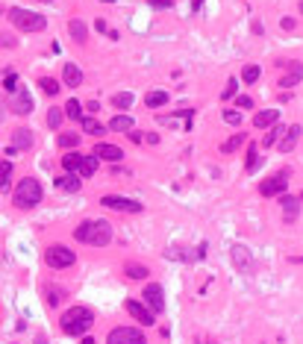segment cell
<instances>
[{
    "instance_id": "ab89813d",
    "label": "cell",
    "mask_w": 303,
    "mask_h": 344,
    "mask_svg": "<svg viewBox=\"0 0 303 344\" xmlns=\"http://www.w3.org/2000/svg\"><path fill=\"white\" fill-rule=\"evenodd\" d=\"M224 121H227V124H233V127H239V124H242V115H239V112H233V109H224Z\"/></svg>"
},
{
    "instance_id": "f5cc1de1",
    "label": "cell",
    "mask_w": 303,
    "mask_h": 344,
    "mask_svg": "<svg viewBox=\"0 0 303 344\" xmlns=\"http://www.w3.org/2000/svg\"><path fill=\"white\" fill-rule=\"evenodd\" d=\"M38 3H53V0H38Z\"/></svg>"
},
{
    "instance_id": "5bb4252c",
    "label": "cell",
    "mask_w": 303,
    "mask_h": 344,
    "mask_svg": "<svg viewBox=\"0 0 303 344\" xmlns=\"http://www.w3.org/2000/svg\"><path fill=\"white\" fill-rule=\"evenodd\" d=\"M301 132H303V127H301V124H292V127H286V132H283V138L277 141V147H280V153H292V150H295V144L301 141Z\"/></svg>"
},
{
    "instance_id": "83f0119b",
    "label": "cell",
    "mask_w": 303,
    "mask_h": 344,
    "mask_svg": "<svg viewBox=\"0 0 303 344\" xmlns=\"http://www.w3.org/2000/svg\"><path fill=\"white\" fill-rule=\"evenodd\" d=\"M259 77H262V68H259V65H245V68H242V79H245L248 85H253Z\"/></svg>"
},
{
    "instance_id": "7dc6e473",
    "label": "cell",
    "mask_w": 303,
    "mask_h": 344,
    "mask_svg": "<svg viewBox=\"0 0 303 344\" xmlns=\"http://www.w3.org/2000/svg\"><path fill=\"white\" fill-rule=\"evenodd\" d=\"M295 24H298L295 18H283V29H295Z\"/></svg>"
},
{
    "instance_id": "bcb514c9",
    "label": "cell",
    "mask_w": 303,
    "mask_h": 344,
    "mask_svg": "<svg viewBox=\"0 0 303 344\" xmlns=\"http://www.w3.org/2000/svg\"><path fill=\"white\" fill-rule=\"evenodd\" d=\"M144 141H147V144H159V135H156V132H144Z\"/></svg>"
},
{
    "instance_id": "484cf974",
    "label": "cell",
    "mask_w": 303,
    "mask_h": 344,
    "mask_svg": "<svg viewBox=\"0 0 303 344\" xmlns=\"http://www.w3.org/2000/svg\"><path fill=\"white\" fill-rule=\"evenodd\" d=\"M41 291H44V297H47V306H59L62 297H65V289H59V286H44Z\"/></svg>"
},
{
    "instance_id": "8992f818",
    "label": "cell",
    "mask_w": 303,
    "mask_h": 344,
    "mask_svg": "<svg viewBox=\"0 0 303 344\" xmlns=\"http://www.w3.org/2000/svg\"><path fill=\"white\" fill-rule=\"evenodd\" d=\"M230 259H233V268H236L239 274H245V277H253V274H256V259H253L250 247L233 244V247H230Z\"/></svg>"
},
{
    "instance_id": "f35d334b",
    "label": "cell",
    "mask_w": 303,
    "mask_h": 344,
    "mask_svg": "<svg viewBox=\"0 0 303 344\" xmlns=\"http://www.w3.org/2000/svg\"><path fill=\"white\" fill-rule=\"evenodd\" d=\"M236 91H239V79H236V77H233V79H230V82H227V88H224V91H221V100H230V97H233V94H236Z\"/></svg>"
},
{
    "instance_id": "f546056e",
    "label": "cell",
    "mask_w": 303,
    "mask_h": 344,
    "mask_svg": "<svg viewBox=\"0 0 303 344\" xmlns=\"http://www.w3.org/2000/svg\"><path fill=\"white\" fill-rule=\"evenodd\" d=\"M9 177H12V162L3 159L0 162V191H9V183H12Z\"/></svg>"
},
{
    "instance_id": "f907efd6",
    "label": "cell",
    "mask_w": 303,
    "mask_h": 344,
    "mask_svg": "<svg viewBox=\"0 0 303 344\" xmlns=\"http://www.w3.org/2000/svg\"><path fill=\"white\" fill-rule=\"evenodd\" d=\"M200 3H203V0H194V3H192V9L197 12V9H200Z\"/></svg>"
},
{
    "instance_id": "db71d44e",
    "label": "cell",
    "mask_w": 303,
    "mask_h": 344,
    "mask_svg": "<svg viewBox=\"0 0 303 344\" xmlns=\"http://www.w3.org/2000/svg\"><path fill=\"white\" fill-rule=\"evenodd\" d=\"M194 344H206V342H200V339H197V342H194Z\"/></svg>"
},
{
    "instance_id": "44dd1931",
    "label": "cell",
    "mask_w": 303,
    "mask_h": 344,
    "mask_svg": "<svg viewBox=\"0 0 303 344\" xmlns=\"http://www.w3.org/2000/svg\"><path fill=\"white\" fill-rule=\"evenodd\" d=\"M109 130H112V132H133V130H136V121H133L130 115H115V118L109 121Z\"/></svg>"
},
{
    "instance_id": "7402d4cb",
    "label": "cell",
    "mask_w": 303,
    "mask_h": 344,
    "mask_svg": "<svg viewBox=\"0 0 303 344\" xmlns=\"http://www.w3.org/2000/svg\"><path fill=\"white\" fill-rule=\"evenodd\" d=\"M124 274H127L130 280H147V277H150V268H147V265H138V262H127V265H124Z\"/></svg>"
},
{
    "instance_id": "52a82bcc",
    "label": "cell",
    "mask_w": 303,
    "mask_h": 344,
    "mask_svg": "<svg viewBox=\"0 0 303 344\" xmlns=\"http://www.w3.org/2000/svg\"><path fill=\"white\" fill-rule=\"evenodd\" d=\"M286 188H289V168H283L280 174H271L268 180L259 183V194H262V197H277V194L283 197Z\"/></svg>"
},
{
    "instance_id": "9f6ffc18",
    "label": "cell",
    "mask_w": 303,
    "mask_h": 344,
    "mask_svg": "<svg viewBox=\"0 0 303 344\" xmlns=\"http://www.w3.org/2000/svg\"><path fill=\"white\" fill-rule=\"evenodd\" d=\"M103 3H115V0H103Z\"/></svg>"
},
{
    "instance_id": "f1b7e54d",
    "label": "cell",
    "mask_w": 303,
    "mask_h": 344,
    "mask_svg": "<svg viewBox=\"0 0 303 344\" xmlns=\"http://www.w3.org/2000/svg\"><path fill=\"white\" fill-rule=\"evenodd\" d=\"M133 100H136V97H133L130 91H118V94H112V106H115V109H130Z\"/></svg>"
},
{
    "instance_id": "c3c4849f",
    "label": "cell",
    "mask_w": 303,
    "mask_h": 344,
    "mask_svg": "<svg viewBox=\"0 0 303 344\" xmlns=\"http://www.w3.org/2000/svg\"><path fill=\"white\" fill-rule=\"evenodd\" d=\"M6 112H9V106H6V100H3V97H0V121H3V118H6Z\"/></svg>"
},
{
    "instance_id": "603a6c76",
    "label": "cell",
    "mask_w": 303,
    "mask_h": 344,
    "mask_svg": "<svg viewBox=\"0 0 303 344\" xmlns=\"http://www.w3.org/2000/svg\"><path fill=\"white\" fill-rule=\"evenodd\" d=\"M80 165H83V153H68V156H62L65 174H80Z\"/></svg>"
},
{
    "instance_id": "30bf717a",
    "label": "cell",
    "mask_w": 303,
    "mask_h": 344,
    "mask_svg": "<svg viewBox=\"0 0 303 344\" xmlns=\"http://www.w3.org/2000/svg\"><path fill=\"white\" fill-rule=\"evenodd\" d=\"M100 206L115 209V212H130V215H136V212L144 209L138 200H130V197H121V194H106V197H100Z\"/></svg>"
},
{
    "instance_id": "74e56055",
    "label": "cell",
    "mask_w": 303,
    "mask_h": 344,
    "mask_svg": "<svg viewBox=\"0 0 303 344\" xmlns=\"http://www.w3.org/2000/svg\"><path fill=\"white\" fill-rule=\"evenodd\" d=\"M77 144H80V135H77V132H65V135H59V147L68 150V147H77Z\"/></svg>"
},
{
    "instance_id": "d590c367",
    "label": "cell",
    "mask_w": 303,
    "mask_h": 344,
    "mask_svg": "<svg viewBox=\"0 0 303 344\" xmlns=\"http://www.w3.org/2000/svg\"><path fill=\"white\" fill-rule=\"evenodd\" d=\"M38 85H41V91H44V94H50V97H53V94H59V82H56L53 77H41V79H38Z\"/></svg>"
},
{
    "instance_id": "4fadbf2b",
    "label": "cell",
    "mask_w": 303,
    "mask_h": 344,
    "mask_svg": "<svg viewBox=\"0 0 303 344\" xmlns=\"http://www.w3.org/2000/svg\"><path fill=\"white\" fill-rule=\"evenodd\" d=\"M9 112H15V115H29V112H32V97H29V91H27V88L12 91Z\"/></svg>"
},
{
    "instance_id": "ffe728a7",
    "label": "cell",
    "mask_w": 303,
    "mask_h": 344,
    "mask_svg": "<svg viewBox=\"0 0 303 344\" xmlns=\"http://www.w3.org/2000/svg\"><path fill=\"white\" fill-rule=\"evenodd\" d=\"M62 79H65L68 88H77V85L83 82V71H80L74 62H65V68H62Z\"/></svg>"
},
{
    "instance_id": "6f0895ef",
    "label": "cell",
    "mask_w": 303,
    "mask_h": 344,
    "mask_svg": "<svg viewBox=\"0 0 303 344\" xmlns=\"http://www.w3.org/2000/svg\"><path fill=\"white\" fill-rule=\"evenodd\" d=\"M0 15H3V6H0Z\"/></svg>"
},
{
    "instance_id": "d6a6232c",
    "label": "cell",
    "mask_w": 303,
    "mask_h": 344,
    "mask_svg": "<svg viewBox=\"0 0 303 344\" xmlns=\"http://www.w3.org/2000/svg\"><path fill=\"white\" fill-rule=\"evenodd\" d=\"M245 144V132H236L233 138H227L224 144H221V153H233V150H239Z\"/></svg>"
},
{
    "instance_id": "277c9868",
    "label": "cell",
    "mask_w": 303,
    "mask_h": 344,
    "mask_svg": "<svg viewBox=\"0 0 303 344\" xmlns=\"http://www.w3.org/2000/svg\"><path fill=\"white\" fill-rule=\"evenodd\" d=\"M9 21L21 29V32H41L47 26V18L32 12V9H21V6H12L9 9Z\"/></svg>"
},
{
    "instance_id": "1f68e13d",
    "label": "cell",
    "mask_w": 303,
    "mask_h": 344,
    "mask_svg": "<svg viewBox=\"0 0 303 344\" xmlns=\"http://www.w3.org/2000/svg\"><path fill=\"white\" fill-rule=\"evenodd\" d=\"M83 130H85V132H91V135H103L109 127H103V124H100V121H94V118H83Z\"/></svg>"
},
{
    "instance_id": "ba28073f",
    "label": "cell",
    "mask_w": 303,
    "mask_h": 344,
    "mask_svg": "<svg viewBox=\"0 0 303 344\" xmlns=\"http://www.w3.org/2000/svg\"><path fill=\"white\" fill-rule=\"evenodd\" d=\"M274 65L286 71V77H280V88H295V85L303 79V62H295V59H277Z\"/></svg>"
},
{
    "instance_id": "f6af8a7d",
    "label": "cell",
    "mask_w": 303,
    "mask_h": 344,
    "mask_svg": "<svg viewBox=\"0 0 303 344\" xmlns=\"http://www.w3.org/2000/svg\"><path fill=\"white\" fill-rule=\"evenodd\" d=\"M127 135H130V141H136V144L144 141V132H136V130H133V132H127Z\"/></svg>"
},
{
    "instance_id": "836d02e7",
    "label": "cell",
    "mask_w": 303,
    "mask_h": 344,
    "mask_svg": "<svg viewBox=\"0 0 303 344\" xmlns=\"http://www.w3.org/2000/svg\"><path fill=\"white\" fill-rule=\"evenodd\" d=\"M259 165H262V156H259V150H256V144H250V147H248V165H245V168H248V171L253 174V171H256Z\"/></svg>"
},
{
    "instance_id": "e575fe53",
    "label": "cell",
    "mask_w": 303,
    "mask_h": 344,
    "mask_svg": "<svg viewBox=\"0 0 303 344\" xmlns=\"http://www.w3.org/2000/svg\"><path fill=\"white\" fill-rule=\"evenodd\" d=\"M283 132H286V127H283V124H280V127H274V130H268V132H265V138H262V144H265V147L277 144V141L283 138Z\"/></svg>"
},
{
    "instance_id": "8d00e7d4",
    "label": "cell",
    "mask_w": 303,
    "mask_h": 344,
    "mask_svg": "<svg viewBox=\"0 0 303 344\" xmlns=\"http://www.w3.org/2000/svg\"><path fill=\"white\" fill-rule=\"evenodd\" d=\"M65 109V115L68 118H77V121H83V106L77 103V100H68V106H62Z\"/></svg>"
},
{
    "instance_id": "11a10c76",
    "label": "cell",
    "mask_w": 303,
    "mask_h": 344,
    "mask_svg": "<svg viewBox=\"0 0 303 344\" xmlns=\"http://www.w3.org/2000/svg\"><path fill=\"white\" fill-rule=\"evenodd\" d=\"M301 15H303V0H301Z\"/></svg>"
},
{
    "instance_id": "816d5d0a",
    "label": "cell",
    "mask_w": 303,
    "mask_h": 344,
    "mask_svg": "<svg viewBox=\"0 0 303 344\" xmlns=\"http://www.w3.org/2000/svg\"><path fill=\"white\" fill-rule=\"evenodd\" d=\"M35 344H47V342H44V339H35Z\"/></svg>"
},
{
    "instance_id": "d4e9b609",
    "label": "cell",
    "mask_w": 303,
    "mask_h": 344,
    "mask_svg": "<svg viewBox=\"0 0 303 344\" xmlns=\"http://www.w3.org/2000/svg\"><path fill=\"white\" fill-rule=\"evenodd\" d=\"M56 185H59L62 191H68V194L80 191V180H77V174H62V177L56 180Z\"/></svg>"
},
{
    "instance_id": "7a4b0ae2",
    "label": "cell",
    "mask_w": 303,
    "mask_h": 344,
    "mask_svg": "<svg viewBox=\"0 0 303 344\" xmlns=\"http://www.w3.org/2000/svg\"><path fill=\"white\" fill-rule=\"evenodd\" d=\"M94 324V312L88 306H71L62 315V333L65 336H85Z\"/></svg>"
},
{
    "instance_id": "681fc988",
    "label": "cell",
    "mask_w": 303,
    "mask_h": 344,
    "mask_svg": "<svg viewBox=\"0 0 303 344\" xmlns=\"http://www.w3.org/2000/svg\"><path fill=\"white\" fill-rule=\"evenodd\" d=\"M80 344H94V339H88V336H83V342Z\"/></svg>"
},
{
    "instance_id": "60d3db41",
    "label": "cell",
    "mask_w": 303,
    "mask_h": 344,
    "mask_svg": "<svg viewBox=\"0 0 303 344\" xmlns=\"http://www.w3.org/2000/svg\"><path fill=\"white\" fill-rule=\"evenodd\" d=\"M15 44H18V41H15L9 32H0V47H15Z\"/></svg>"
},
{
    "instance_id": "9a60e30c",
    "label": "cell",
    "mask_w": 303,
    "mask_h": 344,
    "mask_svg": "<svg viewBox=\"0 0 303 344\" xmlns=\"http://www.w3.org/2000/svg\"><path fill=\"white\" fill-rule=\"evenodd\" d=\"M91 153H94L97 159H103V162H121V159H124V150H121L118 144H106V141H100Z\"/></svg>"
},
{
    "instance_id": "7c38bea8",
    "label": "cell",
    "mask_w": 303,
    "mask_h": 344,
    "mask_svg": "<svg viewBox=\"0 0 303 344\" xmlns=\"http://www.w3.org/2000/svg\"><path fill=\"white\" fill-rule=\"evenodd\" d=\"M141 297H144V306H147L150 312H162V309H165V291H162V286H159V283L144 286Z\"/></svg>"
},
{
    "instance_id": "5b68a950",
    "label": "cell",
    "mask_w": 303,
    "mask_h": 344,
    "mask_svg": "<svg viewBox=\"0 0 303 344\" xmlns=\"http://www.w3.org/2000/svg\"><path fill=\"white\" fill-rule=\"evenodd\" d=\"M74 262H77V253H74L71 247H65V244H50V247L44 250V265L53 268V271L71 268Z\"/></svg>"
},
{
    "instance_id": "8fae6325",
    "label": "cell",
    "mask_w": 303,
    "mask_h": 344,
    "mask_svg": "<svg viewBox=\"0 0 303 344\" xmlns=\"http://www.w3.org/2000/svg\"><path fill=\"white\" fill-rule=\"evenodd\" d=\"M124 309H127V312H130L141 327H153V324H156V312H150V309L144 306V300H127V303H124Z\"/></svg>"
},
{
    "instance_id": "9c48e42d",
    "label": "cell",
    "mask_w": 303,
    "mask_h": 344,
    "mask_svg": "<svg viewBox=\"0 0 303 344\" xmlns=\"http://www.w3.org/2000/svg\"><path fill=\"white\" fill-rule=\"evenodd\" d=\"M106 344H147L144 333L136 330V327H115L109 336H106Z\"/></svg>"
},
{
    "instance_id": "b9f144b4",
    "label": "cell",
    "mask_w": 303,
    "mask_h": 344,
    "mask_svg": "<svg viewBox=\"0 0 303 344\" xmlns=\"http://www.w3.org/2000/svg\"><path fill=\"white\" fill-rule=\"evenodd\" d=\"M6 88H9V91H18V79H15V74H6Z\"/></svg>"
},
{
    "instance_id": "4316f807",
    "label": "cell",
    "mask_w": 303,
    "mask_h": 344,
    "mask_svg": "<svg viewBox=\"0 0 303 344\" xmlns=\"http://www.w3.org/2000/svg\"><path fill=\"white\" fill-rule=\"evenodd\" d=\"M144 103H147L150 109H159V106H165V103H168V91H147Z\"/></svg>"
},
{
    "instance_id": "6da1fadb",
    "label": "cell",
    "mask_w": 303,
    "mask_h": 344,
    "mask_svg": "<svg viewBox=\"0 0 303 344\" xmlns=\"http://www.w3.org/2000/svg\"><path fill=\"white\" fill-rule=\"evenodd\" d=\"M74 238L80 244H91V247H106L112 241V224L103 218H88L74 230Z\"/></svg>"
},
{
    "instance_id": "2e32d148",
    "label": "cell",
    "mask_w": 303,
    "mask_h": 344,
    "mask_svg": "<svg viewBox=\"0 0 303 344\" xmlns=\"http://www.w3.org/2000/svg\"><path fill=\"white\" fill-rule=\"evenodd\" d=\"M277 121H280V109H262V112L253 115V127H256V130H268V127H274Z\"/></svg>"
},
{
    "instance_id": "d6986e66",
    "label": "cell",
    "mask_w": 303,
    "mask_h": 344,
    "mask_svg": "<svg viewBox=\"0 0 303 344\" xmlns=\"http://www.w3.org/2000/svg\"><path fill=\"white\" fill-rule=\"evenodd\" d=\"M68 32H71V38H74L77 44H85V41H88V26H85L80 18H71V21H68Z\"/></svg>"
},
{
    "instance_id": "e0dca14e",
    "label": "cell",
    "mask_w": 303,
    "mask_h": 344,
    "mask_svg": "<svg viewBox=\"0 0 303 344\" xmlns=\"http://www.w3.org/2000/svg\"><path fill=\"white\" fill-rule=\"evenodd\" d=\"M280 206H283V218H286V224H292V221L298 218V212H301V197L283 194V197H280Z\"/></svg>"
},
{
    "instance_id": "680465c9",
    "label": "cell",
    "mask_w": 303,
    "mask_h": 344,
    "mask_svg": "<svg viewBox=\"0 0 303 344\" xmlns=\"http://www.w3.org/2000/svg\"><path fill=\"white\" fill-rule=\"evenodd\" d=\"M209 344H215V342H209Z\"/></svg>"
},
{
    "instance_id": "3957f363",
    "label": "cell",
    "mask_w": 303,
    "mask_h": 344,
    "mask_svg": "<svg viewBox=\"0 0 303 344\" xmlns=\"http://www.w3.org/2000/svg\"><path fill=\"white\" fill-rule=\"evenodd\" d=\"M41 197H44V191H41V183H38L35 177H24V180L18 183L15 194H12V200H15L18 209H32V206L41 203Z\"/></svg>"
},
{
    "instance_id": "ee69618b",
    "label": "cell",
    "mask_w": 303,
    "mask_h": 344,
    "mask_svg": "<svg viewBox=\"0 0 303 344\" xmlns=\"http://www.w3.org/2000/svg\"><path fill=\"white\" fill-rule=\"evenodd\" d=\"M236 103H239V106H242V109H250V106H253V100H250V97H239V100H236Z\"/></svg>"
},
{
    "instance_id": "ac0fdd59",
    "label": "cell",
    "mask_w": 303,
    "mask_h": 344,
    "mask_svg": "<svg viewBox=\"0 0 303 344\" xmlns=\"http://www.w3.org/2000/svg\"><path fill=\"white\" fill-rule=\"evenodd\" d=\"M32 141H35V138H32V130H27V127L12 130V147H15V150H18V147H21V150H29Z\"/></svg>"
},
{
    "instance_id": "4dcf8cb0",
    "label": "cell",
    "mask_w": 303,
    "mask_h": 344,
    "mask_svg": "<svg viewBox=\"0 0 303 344\" xmlns=\"http://www.w3.org/2000/svg\"><path fill=\"white\" fill-rule=\"evenodd\" d=\"M62 118H65V109H59V106H53V109H47V127H50V130H59V124H62Z\"/></svg>"
},
{
    "instance_id": "cb8c5ba5",
    "label": "cell",
    "mask_w": 303,
    "mask_h": 344,
    "mask_svg": "<svg viewBox=\"0 0 303 344\" xmlns=\"http://www.w3.org/2000/svg\"><path fill=\"white\" fill-rule=\"evenodd\" d=\"M97 165H100V159H97L94 153L83 156V165H80V177H94V174H97Z\"/></svg>"
},
{
    "instance_id": "7bdbcfd3",
    "label": "cell",
    "mask_w": 303,
    "mask_h": 344,
    "mask_svg": "<svg viewBox=\"0 0 303 344\" xmlns=\"http://www.w3.org/2000/svg\"><path fill=\"white\" fill-rule=\"evenodd\" d=\"M150 6H156V9H171L174 0H150Z\"/></svg>"
}]
</instances>
